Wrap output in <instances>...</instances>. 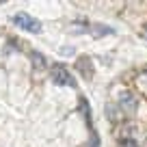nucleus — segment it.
Here are the masks:
<instances>
[{
	"label": "nucleus",
	"instance_id": "6e6552de",
	"mask_svg": "<svg viewBox=\"0 0 147 147\" xmlns=\"http://www.w3.org/2000/svg\"><path fill=\"white\" fill-rule=\"evenodd\" d=\"M143 37H145V39H147V26L143 28Z\"/></svg>",
	"mask_w": 147,
	"mask_h": 147
},
{
	"label": "nucleus",
	"instance_id": "0eeeda50",
	"mask_svg": "<svg viewBox=\"0 0 147 147\" xmlns=\"http://www.w3.org/2000/svg\"><path fill=\"white\" fill-rule=\"evenodd\" d=\"M121 147H138L134 141H121Z\"/></svg>",
	"mask_w": 147,
	"mask_h": 147
},
{
	"label": "nucleus",
	"instance_id": "1a4fd4ad",
	"mask_svg": "<svg viewBox=\"0 0 147 147\" xmlns=\"http://www.w3.org/2000/svg\"><path fill=\"white\" fill-rule=\"evenodd\" d=\"M145 74H147V65H145Z\"/></svg>",
	"mask_w": 147,
	"mask_h": 147
},
{
	"label": "nucleus",
	"instance_id": "f03ea898",
	"mask_svg": "<svg viewBox=\"0 0 147 147\" xmlns=\"http://www.w3.org/2000/svg\"><path fill=\"white\" fill-rule=\"evenodd\" d=\"M11 22H13L18 28H22V30H26V32H32V35L41 32V28H43L39 20L32 18V15H28V13H15L13 18H11Z\"/></svg>",
	"mask_w": 147,
	"mask_h": 147
},
{
	"label": "nucleus",
	"instance_id": "423d86ee",
	"mask_svg": "<svg viewBox=\"0 0 147 147\" xmlns=\"http://www.w3.org/2000/svg\"><path fill=\"white\" fill-rule=\"evenodd\" d=\"M108 32H113V28L100 26V24H95V26H93V37H102V35H108Z\"/></svg>",
	"mask_w": 147,
	"mask_h": 147
},
{
	"label": "nucleus",
	"instance_id": "20e7f679",
	"mask_svg": "<svg viewBox=\"0 0 147 147\" xmlns=\"http://www.w3.org/2000/svg\"><path fill=\"white\" fill-rule=\"evenodd\" d=\"M78 71L82 74L87 80L93 76V71H91V59H89V56H80V59H78Z\"/></svg>",
	"mask_w": 147,
	"mask_h": 147
},
{
	"label": "nucleus",
	"instance_id": "f257e3e1",
	"mask_svg": "<svg viewBox=\"0 0 147 147\" xmlns=\"http://www.w3.org/2000/svg\"><path fill=\"white\" fill-rule=\"evenodd\" d=\"M134 110H136V97H134L130 91H123L119 95V102L115 104V113H117L115 121H121V117L134 115Z\"/></svg>",
	"mask_w": 147,
	"mask_h": 147
},
{
	"label": "nucleus",
	"instance_id": "39448f33",
	"mask_svg": "<svg viewBox=\"0 0 147 147\" xmlns=\"http://www.w3.org/2000/svg\"><path fill=\"white\" fill-rule=\"evenodd\" d=\"M30 61H32V67H35V69H43V67L48 65L46 56H43V54H39L37 50H32V52H30Z\"/></svg>",
	"mask_w": 147,
	"mask_h": 147
},
{
	"label": "nucleus",
	"instance_id": "7ed1b4c3",
	"mask_svg": "<svg viewBox=\"0 0 147 147\" xmlns=\"http://www.w3.org/2000/svg\"><path fill=\"white\" fill-rule=\"evenodd\" d=\"M50 76L52 80H54V84H61V87H76V80H74V76L69 74V69L65 67V65L56 63L50 67Z\"/></svg>",
	"mask_w": 147,
	"mask_h": 147
}]
</instances>
